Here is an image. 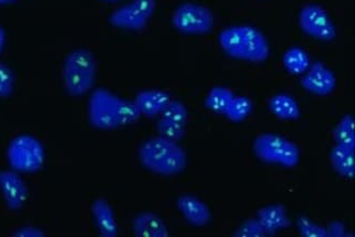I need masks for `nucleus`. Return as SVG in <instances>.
<instances>
[{
    "instance_id": "obj_1",
    "label": "nucleus",
    "mask_w": 355,
    "mask_h": 237,
    "mask_svg": "<svg viewBox=\"0 0 355 237\" xmlns=\"http://www.w3.org/2000/svg\"><path fill=\"white\" fill-rule=\"evenodd\" d=\"M88 116L93 127L110 130L135 124L141 114L134 100L116 96L107 89L98 88L89 98Z\"/></svg>"
},
{
    "instance_id": "obj_2",
    "label": "nucleus",
    "mask_w": 355,
    "mask_h": 237,
    "mask_svg": "<svg viewBox=\"0 0 355 237\" xmlns=\"http://www.w3.org/2000/svg\"><path fill=\"white\" fill-rule=\"evenodd\" d=\"M218 43L225 54L245 62H263L270 55L265 34L246 24L223 28L218 35Z\"/></svg>"
},
{
    "instance_id": "obj_3",
    "label": "nucleus",
    "mask_w": 355,
    "mask_h": 237,
    "mask_svg": "<svg viewBox=\"0 0 355 237\" xmlns=\"http://www.w3.org/2000/svg\"><path fill=\"white\" fill-rule=\"evenodd\" d=\"M138 159L144 168L157 175L174 176L187 166V153L178 141L157 136L142 142Z\"/></svg>"
},
{
    "instance_id": "obj_4",
    "label": "nucleus",
    "mask_w": 355,
    "mask_h": 237,
    "mask_svg": "<svg viewBox=\"0 0 355 237\" xmlns=\"http://www.w3.org/2000/svg\"><path fill=\"white\" fill-rule=\"evenodd\" d=\"M96 60L89 49H78L66 57L62 68L64 89L72 96H83L96 83Z\"/></svg>"
},
{
    "instance_id": "obj_5",
    "label": "nucleus",
    "mask_w": 355,
    "mask_h": 237,
    "mask_svg": "<svg viewBox=\"0 0 355 237\" xmlns=\"http://www.w3.org/2000/svg\"><path fill=\"white\" fill-rule=\"evenodd\" d=\"M252 151L263 162L278 164L291 168L299 164L300 148L280 134L265 132L259 134L252 142Z\"/></svg>"
},
{
    "instance_id": "obj_6",
    "label": "nucleus",
    "mask_w": 355,
    "mask_h": 237,
    "mask_svg": "<svg viewBox=\"0 0 355 237\" xmlns=\"http://www.w3.org/2000/svg\"><path fill=\"white\" fill-rule=\"evenodd\" d=\"M7 159L11 168L19 173H35L44 165V147L34 136L20 134L9 142Z\"/></svg>"
},
{
    "instance_id": "obj_7",
    "label": "nucleus",
    "mask_w": 355,
    "mask_h": 237,
    "mask_svg": "<svg viewBox=\"0 0 355 237\" xmlns=\"http://www.w3.org/2000/svg\"><path fill=\"white\" fill-rule=\"evenodd\" d=\"M172 24L182 33L201 35L212 31L214 16L212 11L205 6L184 3L173 12Z\"/></svg>"
},
{
    "instance_id": "obj_8",
    "label": "nucleus",
    "mask_w": 355,
    "mask_h": 237,
    "mask_svg": "<svg viewBox=\"0 0 355 237\" xmlns=\"http://www.w3.org/2000/svg\"><path fill=\"white\" fill-rule=\"evenodd\" d=\"M155 8V0H132L112 12L108 21L115 28L140 31L147 26Z\"/></svg>"
},
{
    "instance_id": "obj_9",
    "label": "nucleus",
    "mask_w": 355,
    "mask_h": 237,
    "mask_svg": "<svg viewBox=\"0 0 355 237\" xmlns=\"http://www.w3.org/2000/svg\"><path fill=\"white\" fill-rule=\"evenodd\" d=\"M299 24L304 33L320 41H332L337 35L335 24L322 6H304L299 13Z\"/></svg>"
},
{
    "instance_id": "obj_10",
    "label": "nucleus",
    "mask_w": 355,
    "mask_h": 237,
    "mask_svg": "<svg viewBox=\"0 0 355 237\" xmlns=\"http://www.w3.org/2000/svg\"><path fill=\"white\" fill-rule=\"evenodd\" d=\"M302 88L316 96H329L335 91L337 80L332 70L322 62H311L301 79Z\"/></svg>"
},
{
    "instance_id": "obj_11",
    "label": "nucleus",
    "mask_w": 355,
    "mask_h": 237,
    "mask_svg": "<svg viewBox=\"0 0 355 237\" xmlns=\"http://www.w3.org/2000/svg\"><path fill=\"white\" fill-rule=\"evenodd\" d=\"M0 191L11 211H18L28 200V186L15 170H0Z\"/></svg>"
},
{
    "instance_id": "obj_12",
    "label": "nucleus",
    "mask_w": 355,
    "mask_h": 237,
    "mask_svg": "<svg viewBox=\"0 0 355 237\" xmlns=\"http://www.w3.org/2000/svg\"><path fill=\"white\" fill-rule=\"evenodd\" d=\"M178 208L186 221L195 227H205L211 221V211L204 201L189 193H184L178 198Z\"/></svg>"
},
{
    "instance_id": "obj_13",
    "label": "nucleus",
    "mask_w": 355,
    "mask_h": 237,
    "mask_svg": "<svg viewBox=\"0 0 355 237\" xmlns=\"http://www.w3.org/2000/svg\"><path fill=\"white\" fill-rule=\"evenodd\" d=\"M170 100L171 96L168 92L159 89H149L137 93L134 102L141 116L144 115L151 119L161 115Z\"/></svg>"
},
{
    "instance_id": "obj_14",
    "label": "nucleus",
    "mask_w": 355,
    "mask_h": 237,
    "mask_svg": "<svg viewBox=\"0 0 355 237\" xmlns=\"http://www.w3.org/2000/svg\"><path fill=\"white\" fill-rule=\"evenodd\" d=\"M257 219L267 235L275 234L281 229H288L292 225L288 210L281 204H270L258 210Z\"/></svg>"
},
{
    "instance_id": "obj_15",
    "label": "nucleus",
    "mask_w": 355,
    "mask_h": 237,
    "mask_svg": "<svg viewBox=\"0 0 355 237\" xmlns=\"http://www.w3.org/2000/svg\"><path fill=\"white\" fill-rule=\"evenodd\" d=\"M132 229L136 236L166 237L170 234L164 221L157 214L150 211L137 214L132 220Z\"/></svg>"
},
{
    "instance_id": "obj_16",
    "label": "nucleus",
    "mask_w": 355,
    "mask_h": 237,
    "mask_svg": "<svg viewBox=\"0 0 355 237\" xmlns=\"http://www.w3.org/2000/svg\"><path fill=\"white\" fill-rule=\"evenodd\" d=\"M92 214L98 232L102 236L114 237L119 234V225L116 222L115 214L106 199L100 197L93 201Z\"/></svg>"
},
{
    "instance_id": "obj_17",
    "label": "nucleus",
    "mask_w": 355,
    "mask_h": 237,
    "mask_svg": "<svg viewBox=\"0 0 355 237\" xmlns=\"http://www.w3.org/2000/svg\"><path fill=\"white\" fill-rule=\"evenodd\" d=\"M332 168L345 178H354L355 176V148L337 145L332 147L329 155Z\"/></svg>"
},
{
    "instance_id": "obj_18",
    "label": "nucleus",
    "mask_w": 355,
    "mask_h": 237,
    "mask_svg": "<svg viewBox=\"0 0 355 237\" xmlns=\"http://www.w3.org/2000/svg\"><path fill=\"white\" fill-rule=\"evenodd\" d=\"M268 107L275 117L284 121H295L301 116V109L297 100L286 93H279L273 96L269 100Z\"/></svg>"
},
{
    "instance_id": "obj_19",
    "label": "nucleus",
    "mask_w": 355,
    "mask_h": 237,
    "mask_svg": "<svg viewBox=\"0 0 355 237\" xmlns=\"http://www.w3.org/2000/svg\"><path fill=\"white\" fill-rule=\"evenodd\" d=\"M282 62L286 71L292 75H303L311 64L309 54L303 49L297 46L286 49Z\"/></svg>"
},
{
    "instance_id": "obj_20",
    "label": "nucleus",
    "mask_w": 355,
    "mask_h": 237,
    "mask_svg": "<svg viewBox=\"0 0 355 237\" xmlns=\"http://www.w3.org/2000/svg\"><path fill=\"white\" fill-rule=\"evenodd\" d=\"M234 98V93L227 87H214L209 91L205 100L207 109L214 113L224 114L232 98Z\"/></svg>"
},
{
    "instance_id": "obj_21",
    "label": "nucleus",
    "mask_w": 355,
    "mask_h": 237,
    "mask_svg": "<svg viewBox=\"0 0 355 237\" xmlns=\"http://www.w3.org/2000/svg\"><path fill=\"white\" fill-rule=\"evenodd\" d=\"M334 139L337 145L355 148V121L350 114H347L340 119L334 129Z\"/></svg>"
},
{
    "instance_id": "obj_22",
    "label": "nucleus",
    "mask_w": 355,
    "mask_h": 237,
    "mask_svg": "<svg viewBox=\"0 0 355 237\" xmlns=\"http://www.w3.org/2000/svg\"><path fill=\"white\" fill-rule=\"evenodd\" d=\"M252 107L254 104L248 96H234L223 115L233 123H240L248 119V115L252 113Z\"/></svg>"
},
{
    "instance_id": "obj_23",
    "label": "nucleus",
    "mask_w": 355,
    "mask_h": 237,
    "mask_svg": "<svg viewBox=\"0 0 355 237\" xmlns=\"http://www.w3.org/2000/svg\"><path fill=\"white\" fill-rule=\"evenodd\" d=\"M155 128L159 136L173 141H180V139H183L186 132L185 125L178 124L163 117L157 121Z\"/></svg>"
},
{
    "instance_id": "obj_24",
    "label": "nucleus",
    "mask_w": 355,
    "mask_h": 237,
    "mask_svg": "<svg viewBox=\"0 0 355 237\" xmlns=\"http://www.w3.org/2000/svg\"><path fill=\"white\" fill-rule=\"evenodd\" d=\"M161 117L178 124L186 125L188 119V109L183 102L171 98L166 107L163 109Z\"/></svg>"
},
{
    "instance_id": "obj_25",
    "label": "nucleus",
    "mask_w": 355,
    "mask_h": 237,
    "mask_svg": "<svg viewBox=\"0 0 355 237\" xmlns=\"http://www.w3.org/2000/svg\"><path fill=\"white\" fill-rule=\"evenodd\" d=\"M299 232L304 237H327L326 227H322L309 218L301 216L296 222Z\"/></svg>"
},
{
    "instance_id": "obj_26",
    "label": "nucleus",
    "mask_w": 355,
    "mask_h": 237,
    "mask_svg": "<svg viewBox=\"0 0 355 237\" xmlns=\"http://www.w3.org/2000/svg\"><path fill=\"white\" fill-rule=\"evenodd\" d=\"M16 76L7 64L0 62V98H9L15 90Z\"/></svg>"
},
{
    "instance_id": "obj_27",
    "label": "nucleus",
    "mask_w": 355,
    "mask_h": 237,
    "mask_svg": "<svg viewBox=\"0 0 355 237\" xmlns=\"http://www.w3.org/2000/svg\"><path fill=\"white\" fill-rule=\"evenodd\" d=\"M266 235L267 234H266L265 229L260 225L257 218L243 222L234 232V236L237 237H263Z\"/></svg>"
},
{
    "instance_id": "obj_28",
    "label": "nucleus",
    "mask_w": 355,
    "mask_h": 237,
    "mask_svg": "<svg viewBox=\"0 0 355 237\" xmlns=\"http://www.w3.org/2000/svg\"><path fill=\"white\" fill-rule=\"evenodd\" d=\"M326 232H327V237H345L350 235L347 232L345 225L340 221L329 223V225L326 227Z\"/></svg>"
},
{
    "instance_id": "obj_29",
    "label": "nucleus",
    "mask_w": 355,
    "mask_h": 237,
    "mask_svg": "<svg viewBox=\"0 0 355 237\" xmlns=\"http://www.w3.org/2000/svg\"><path fill=\"white\" fill-rule=\"evenodd\" d=\"M15 236H26V237H40L44 236L45 232L39 227H24L17 229L16 232H13Z\"/></svg>"
},
{
    "instance_id": "obj_30",
    "label": "nucleus",
    "mask_w": 355,
    "mask_h": 237,
    "mask_svg": "<svg viewBox=\"0 0 355 237\" xmlns=\"http://www.w3.org/2000/svg\"><path fill=\"white\" fill-rule=\"evenodd\" d=\"M6 44V32L1 26H0V54L3 52V46Z\"/></svg>"
},
{
    "instance_id": "obj_31",
    "label": "nucleus",
    "mask_w": 355,
    "mask_h": 237,
    "mask_svg": "<svg viewBox=\"0 0 355 237\" xmlns=\"http://www.w3.org/2000/svg\"><path fill=\"white\" fill-rule=\"evenodd\" d=\"M18 0H0V5H10V3H16Z\"/></svg>"
},
{
    "instance_id": "obj_32",
    "label": "nucleus",
    "mask_w": 355,
    "mask_h": 237,
    "mask_svg": "<svg viewBox=\"0 0 355 237\" xmlns=\"http://www.w3.org/2000/svg\"><path fill=\"white\" fill-rule=\"evenodd\" d=\"M103 1H106V3H114V1H119V0H103Z\"/></svg>"
}]
</instances>
